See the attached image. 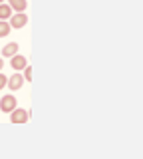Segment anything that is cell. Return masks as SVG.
Segmentation results:
<instances>
[{"instance_id":"cell-7","label":"cell","mask_w":143,"mask_h":159,"mask_svg":"<svg viewBox=\"0 0 143 159\" xmlns=\"http://www.w3.org/2000/svg\"><path fill=\"white\" fill-rule=\"evenodd\" d=\"M8 6H10L12 10H16V12H24L28 6L26 0H8Z\"/></svg>"},{"instance_id":"cell-6","label":"cell","mask_w":143,"mask_h":159,"mask_svg":"<svg viewBox=\"0 0 143 159\" xmlns=\"http://www.w3.org/2000/svg\"><path fill=\"white\" fill-rule=\"evenodd\" d=\"M18 44L16 42H10V44H6V46L2 48V58H12V56H16L18 54Z\"/></svg>"},{"instance_id":"cell-4","label":"cell","mask_w":143,"mask_h":159,"mask_svg":"<svg viewBox=\"0 0 143 159\" xmlns=\"http://www.w3.org/2000/svg\"><path fill=\"white\" fill-rule=\"evenodd\" d=\"M26 66H28V58L20 56V54H16V56H12V58H10V68H12V70H16V72L24 70Z\"/></svg>"},{"instance_id":"cell-3","label":"cell","mask_w":143,"mask_h":159,"mask_svg":"<svg viewBox=\"0 0 143 159\" xmlns=\"http://www.w3.org/2000/svg\"><path fill=\"white\" fill-rule=\"evenodd\" d=\"M28 117H30V113H28L26 109H22V107H16L14 111H10V121L12 123H26Z\"/></svg>"},{"instance_id":"cell-1","label":"cell","mask_w":143,"mask_h":159,"mask_svg":"<svg viewBox=\"0 0 143 159\" xmlns=\"http://www.w3.org/2000/svg\"><path fill=\"white\" fill-rule=\"evenodd\" d=\"M8 24H10V28H24L28 24V16L24 12H16L8 18Z\"/></svg>"},{"instance_id":"cell-5","label":"cell","mask_w":143,"mask_h":159,"mask_svg":"<svg viewBox=\"0 0 143 159\" xmlns=\"http://www.w3.org/2000/svg\"><path fill=\"white\" fill-rule=\"evenodd\" d=\"M6 86H8V89H20V88L24 86V78H22V74H12V76L8 78Z\"/></svg>"},{"instance_id":"cell-11","label":"cell","mask_w":143,"mask_h":159,"mask_svg":"<svg viewBox=\"0 0 143 159\" xmlns=\"http://www.w3.org/2000/svg\"><path fill=\"white\" fill-rule=\"evenodd\" d=\"M6 82H8V78L4 76V74H0V89H4V88H6Z\"/></svg>"},{"instance_id":"cell-2","label":"cell","mask_w":143,"mask_h":159,"mask_svg":"<svg viewBox=\"0 0 143 159\" xmlns=\"http://www.w3.org/2000/svg\"><path fill=\"white\" fill-rule=\"evenodd\" d=\"M16 98L14 96H4L2 99H0V111L2 113H10V111H14L16 109Z\"/></svg>"},{"instance_id":"cell-12","label":"cell","mask_w":143,"mask_h":159,"mask_svg":"<svg viewBox=\"0 0 143 159\" xmlns=\"http://www.w3.org/2000/svg\"><path fill=\"white\" fill-rule=\"evenodd\" d=\"M2 68H4V60L0 58V70H2Z\"/></svg>"},{"instance_id":"cell-9","label":"cell","mask_w":143,"mask_h":159,"mask_svg":"<svg viewBox=\"0 0 143 159\" xmlns=\"http://www.w3.org/2000/svg\"><path fill=\"white\" fill-rule=\"evenodd\" d=\"M10 24H8V20H0V38H6L8 34H10Z\"/></svg>"},{"instance_id":"cell-10","label":"cell","mask_w":143,"mask_h":159,"mask_svg":"<svg viewBox=\"0 0 143 159\" xmlns=\"http://www.w3.org/2000/svg\"><path fill=\"white\" fill-rule=\"evenodd\" d=\"M22 78L26 80V82H32V68H30V66L24 68V76H22Z\"/></svg>"},{"instance_id":"cell-13","label":"cell","mask_w":143,"mask_h":159,"mask_svg":"<svg viewBox=\"0 0 143 159\" xmlns=\"http://www.w3.org/2000/svg\"><path fill=\"white\" fill-rule=\"evenodd\" d=\"M2 2H6V0H0V4H2Z\"/></svg>"},{"instance_id":"cell-8","label":"cell","mask_w":143,"mask_h":159,"mask_svg":"<svg viewBox=\"0 0 143 159\" xmlns=\"http://www.w3.org/2000/svg\"><path fill=\"white\" fill-rule=\"evenodd\" d=\"M12 14H14V10H12L10 6H8L6 2H2V4H0V20H8V18L12 16Z\"/></svg>"}]
</instances>
